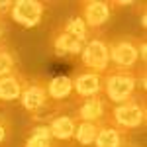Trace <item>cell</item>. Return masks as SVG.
Segmentation results:
<instances>
[{
  "instance_id": "cell-23",
  "label": "cell",
  "mask_w": 147,
  "mask_h": 147,
  "mask_svg": "<svg viewBox=\"0 0 147 147\" xmlns=\"http://www.w3.org/2000/svg\"><path fill=\"white\" fill-rule=\"evenodd\" d=\"M124 147H127V145H124Z\"/></svg>"
},
{
  "instance_id": "cell-6",
  "label": "cell",
  "mask_w": 147,
  "mask_h": 147,
  "mask_svg": "<svg viewBox=\"0 0 147 147\" xmlns=\"http://www.w3.org/2000/svg\"><path fill=\"white\" fill-rule=\"evenodd\" d=\"M112 16V4L100 2V0H92V2H82L80 4V18L86 24L88 30L102 28L104 24L110 20Z\"/></svg>"
},
{
  "instance_id": "cell-3",
  "label": "cell",
  "mask_w": 147,
  "mask_h": 147,
  "mask_svg": "<svg viewBox=\"0 0 147 147\" xmlns=\"http://www.w3.org/2000/svg\"><path fill=\"white\" fill-rule=\"evenodd\" d=\"M80 59L82 65L90 69L92 73L104 75L110 65V45L102 37H88L80 51Z\"/></svg>"
},
{
  "instance_id": "cell-7",
  "label": "cell",
  "mask_w": 147,
  "mask_h": 147,
  "mask_svg": "<svg viewBox=\"0 0 147 147\" xmlns=\"http://www.w3.org/2000/svg\"><path fill=\"white\" fill-rule=\"evenodd\" d=\"M77 122H92L102 124L106 118V98L104 96H90V98H80L79 108L75 112Z\"/></svg>"
},
{
  "instance_id": "cell-21",
  "label": "cell",
  "mask_w": 147,
  "mask_h": 147,
  "mask_svg": "<svg viewBox=\"0 0 147 147\" xmlns=\"http://www.w3.org/2000/svg\"><path fill=\"white\" fill-rule=\"evenodd\" d=\"M10 8H12L10 0H2V2H0V16H4L6 12H10Z\"/></svg>"
},
{
  "instance_id": "cell-19",
  "label": "cell",
  "mask_w": 147,
  "mask_h": 147,
  "mask_svg": "<svg viewBox=\"0 0 147 147\" xmlns=\"http://www.w3.org/2000/svg\"><path fill=\"white\" fill-rule=\"evenodd\" d=\"M8 127H10V125H8V120L0 116V145L8 139Z\"/></svg>"
},
{
  "instance_id": "cell-5",
  "label": "cell",
  "mask_w": 147,
  "mask_h": 147,
  "mask_svg": "<svg viewBox=\"0 0 147 147\" xmlns=\"http://www.w3.org/2000/svg\"><path fill=\"white\" fill-rule=\"evenodd\" d=\"M43 12L45 6L37 0H18V2H12L10 18L24 28H35L41 22Z\"/></svg>"
},
{
  "instance_id": "cell-17",
  "label": "cell",
  "mask_w": 147,
  "mask_h": 147,
  "mask_svg": "<svg viewBox=\"0 0 147 147\" xmlns=\"http://www.w3.org/2000/svg\"><path fill=\"white\" fill-rule=\"evenodd\" d=\"M63 32L73 35V37H77V39H80V41L88 39V28H86V24L82 22L80 16H73L71 20H67L65 26H63Z\"/></svg>"
},
{
  "instance_id": "cell-22",
  "label": "cell",
  "mask_w": 147,
  "mask_h": 147,
  "mask_svg": "<svg viewBox=\"0 0 147 147\" xmlns=\"http://www.w3.org/2000/svg\"><path fill=\"white\" fill-rule=\"evenodd\" d=\"M4 20H2V16H0V39H2V35H4Z\"/></svg>"
},
{
  "instance_id": "cell-11",
  "label": "cell",
  "mask_w": 147,
  "mask_h": 147,
  "mask_svg": "<svg viewBox=\"0 0 147 147\" xmlns=\"http://www.w3.org/2000/svg\"><path fill=\"white\" fill-rule=\"evenodd\" d=\"M49 125V131H51V137L55 139H61V141H69L75 137V129H77V118L75 116H67V114H61V116H55L51 120Z\"/></svg>"
},
{
  "instance_id": "cell-10",
  "label": "cell",
  "mask_w": 147,
  "mask_h": 147,
  "mask_svg": "<svg viewBox=\"0 0 147 147\" xmlns=\"http://www.w3.org/2000/svg\"><path fill=\"white\" fill-rule=\"evenodd\" d=\"M96 147H124L125 145V129L110 122H102L94 139Z\"/></svg>"
},
{
  "instance_id": "cell-14",
  "label": "cell",
  "mask_w": 147,
  "mask_h": 147,
  "mask_svg": "<svg viewBox=\"0 0 147 147\" xmlns=\"http://www.w3.org/2000/svg\"><path fill=\"white\" fill-rule=\"evenodd\" d=\"M47 88V96L53 98V100H63L73 94V79L65 77V75H59L55 79L49 80V84H45Z\"/></svg>"
},
{
  "instance_id": "cell-20",
  "label": "cell",
  "mask_w": 147,
  "mask_h": 147,
  "mask_svg": "<svg viewBox=\"0 0 147 147\" xmlns=\"http://www.w3.org/2000/svg\"><path fill=\"white\" fill-rule=\"evenodd\" d=\"M147 45H145V39H141L139 41V57H141V65H145V61H147Z\"/></svg>"
},
{
  "instance_id": "cell-4",
  "label": "cell",
  "mask_w": 147,
  "mask_h": 147,
  "mask_svg": "<svg viewBox=\"0 0 147 147\" xmlns=\"http://www.w3.org/2000/svg\"><path fill=\"white\" fill-rule=\"evenodd\" d=\"M139 59V39L124 37L110 45V63L120 71H134Z\"/></svg>"
},
{
  "instance_id": "cell-1",
  "label": "cell",
  "mask_w": 147,
  "mask_h": 147,
  "mask_svg": "<svg viewBox=\"0 0 147 147\" xmlns=\"http://www.w3.org/2000/svg\"><path fill=\"white\" fill-rule=\"evenodd\" d=\"M137 90V73L136 71H120V69H110L104 73V82H102V92L106 100L114 104L134 98V92Z\"/></svg>"
},
{
  "instance_id": "cell-18",
  "label": "cell",
  "mask_w": 147,
  "mask_h": 147,
  "mask_svg": "<svg viewBox=\"0 0 147 147\" xmlns=\"http://www.w3.org/2000/svg\"><path fill=\"white\" fill-rule=\"evenodd\" d=\"M16 73V57L8 47H0V77Z\"/></svg>"
},
{
  "instance_id": "cell-15",
  "label": "cell",
  "mask_w": 147,
  "mask_h": 147,
  "mask_svg": "<svg viewBox=\"0 0 147 147\" xmlns=\"http://www.w3.org/2000/svg\"><path fill=\"white\" fill-rule=\"evenodd\" d=\"M51 131H49V125L47 124H39L32 127L30 136L26 139L24 147H53L51 145Z\"/></svg>"
},
{
  "instance_id": "cell-16",
  "label": "cell",
  "mask_w": 147,
  "mask_h": 147,
  "mask_svg": "<svg viewBox=\"0 0 147 147\" xmlns=\"http://www.w3.org/2000/svg\"><path fill=\"white\" fill-rule=\"evenodd\" d=\"M100 124H92V122H77V129H75V137L80 145H92L96 134H98Z\"/></svg>"
},
{
  "instance_id": "cell-13",
  "label": "cell",
  "mask_w": 147,
  "mask_h": 147,
  "mask_svg": "<svg viewBox=\"0 0 147 147\" xmlns=\"http://www.w3.org/2000/svg\"><path fill=\"white\" fill-rule=\"evenodd\" d=\"M82 47H84V41H80V39H77V37L65 34L63 30H61L59 34H55V37H53V49H55V53L59 57L80 55Z\"/></svg>"
},
{
  "instance_id": "cell-9",
  "label": "cell",
  "mask_w": 147,
  "mask_h": 147,
  "mask_svg": "<svg viewBox=\"0 0 147 147\" xmlns=\"http://www.w3.org/2000/svg\"><path fill=\"white\" fill-rule=\"evenodd\" d=\"M102 82H104V75L86 71V73H80L79 77L73 80V92H77L79 98L98 96L102 92Z\"/></svg>"
},
{
  "instance_id": "cell-2",
  "label": "cell",
  "mask_w": 147,
  "mask_h": 147,
  "mask_svg": "<svg viewBox=\"0 0 147 147\" xmlns=\"http://www.w3.org/2000/svg\"><path fill=\"white\" fill-rule=\"evenodd\" d=\"M108 122L122 129H136L139 125L145 124V102L129 98V100L116 104L112 108V116L108 118Z\"/></svg>"
},
{
  "instance_id": "cell-8",
  "label": "cell",
  "mask_w": 147,
  "mask_h": 147,
  "mask_svg": "<svg viewBox=\"0 0 147 147\" xmlns=\"http://www.w3.org/2000/svg\"><path fill=\"white\" fill-rule=\"evenodd\" d=\"M47 88L43 82H26L24 84V90L20 94V100H22V106L28 110V112H39L43 106L47 104Z\"/></svg>"
},
{
  "instance_id": "cell-12",
  "label": "cell",
  "mask_w": 147,
  "mask_h": 147,
  "mask_svg": "<svg viewBox=\"0 0 147 147\" xmlns=\"http://www.w3.org/2000/svg\"><path fill=\"white\" fill-rule=\"evenodd\" d=\"M24 77L18 73H12L6 77H0V100L10 102V100H18L20 94L24 90Z\"/></svg>"
}]
</instances>
